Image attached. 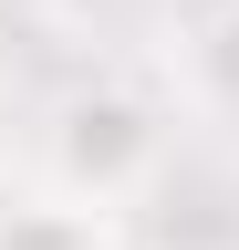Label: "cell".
I'll return each mask as SVG.
<instances>
[{"mask_svg":"<svg viewBox=\"0 0 239 250\" xmlns=\"http://www.w3.org/2000/svg\"><path fill=\"white\" fill-rule=\"evenodd\" d=\"M156 156H166V125L125 83H94V94H73V104L52 115V188L83 198V208L135 198V188L156 177Z\"/></svg>","mask_w":239,"mask_h":250,"instance_id":"6da1fadb","label":"cell"},{"mask_svg":"<svg viewBox=\"0 0 239 250\" xmlns=\"http://www.w3.org/2000/svg\"><path fill=\"white\" fill-rule=\"evenodd\" d=\"M0 250H114V240H104V208H83V198H32V208L0 219Z\"/></svg>","mask_w":239,"mask_h":250,"instance_id":"7a4b0ae2","label":"cell"}]
</instances>
